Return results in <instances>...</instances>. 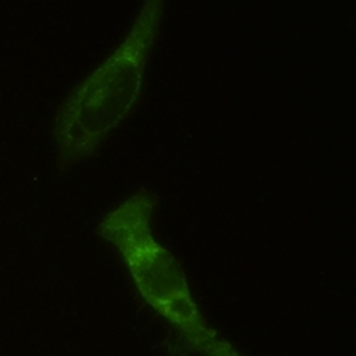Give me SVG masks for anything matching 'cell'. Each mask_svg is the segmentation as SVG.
I'll return each instance as SVG.
<instances>
[{
  "label": "cell",
  "instance_id": "7a4b0ae2",
  "mask_svg": "<svg viewBox=\"0 0 356 356\" xmlns=\"http://www.w3.org/2000/svg\"><path fill=\"white\" fill-rule=\"evenodd\" d=\"M155 205L157 196L152 191H138L102 219L97 230L100 239L118 248L143 300L180 333L189 348L203 355H237L207 326L180 262L155 243L150 222Z\"/></svg>",
  "mask_w": 356,
  "mask_h": 356
},
{
  "label": "cell",
  "instance_id": "6da1fadb",
  "mask_svg": "<svg viewBox=\"0 0 356 356\" xmlns=\"http://www.w3.org/2000/svg\"><path fill=\"white\" fill-rule=\"evenodd\" d=\"M164 9L162 0H146L109 59L79 82L57 107L52 139L59 173L97 157L102 143L132 113L141 97L146 65L161 31Z\"/></svg>",
  "mask_w": 356,
  "mask_h": 356
}]
</instances>
